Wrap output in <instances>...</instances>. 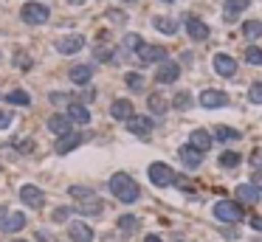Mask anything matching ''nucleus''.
Listing matches in <instances>:
<instances>
[{"label":"nucleus","instance_id":"49","mask_svg":"<svg viewBox=\"0 0 262 242\" xmlns=\"http://www.w3.org/2000/svg\"><path fill=\"white\" fill-rule=\"evenodd\" d=\"M124 3H135V0H124Z\"/></svg>","mask_w":262,"mask_h":242},{"label":"nucleus","instance_id":"21","mask_svg":"<svg viewBox=\"0 0 262 242\" xmlns=\"http://www.w3.org/2000/svg\"><path fill=\"white\" fill-rule=\"evenodd\" d=\"M79 144H82V135H76V133H68V135H62V138L56 141V152H60V155H65V152L76 149Z\"/></svg>","mask_w":262,"mask_h":242},{"label":"nucleus","instance_id":"32","mask_svg":"<svg viewBox=\"0 0 262 242\" xmlns=\"http://www.w3.org/2000/svg\"><path fill=\"white\" fill-rule=\"evenodd\" d=\"M245 62H248V65H262V48L251 45V48L245 51Z\"/></svg>","mask_w":262,"mask_h":242},{"label":"nucleus","instance_id":"38","mask_svg":"<svg viewBox=\"0 0 262 242\" xmlns=\"http://www.w3.org/2000/svg\"><path fill=\"white\" fill-rule=\"evenodd\" d=\"M12 124V113L9 110H0V130H6Z\"/></svg>","mask_w":262,"mask_h":242},{"label":"nucleus","instance_id":"20","mask_svg":"<svg viewBox=\"0 0 262 242\" xmlns=\"http://www.w3.org/2000/svg\"><path fill=\"white\" fill-rule=\"evenodd\" d=\"M189 144L195 146L197 152H206L209 146L214 144V138H212V135L206 133V130H195V133H192V138H189Z\"/></svg>","mask_w":262,"mask_h":242},{"label":"nucleus","instance_id":"50","mask_svg":"<svg viewBox=\"0 0 262 242\" xmlns=\"http://www.w3.org/2000/svg\"><path fill=\"white\" fill-rule=\"evenodd\" d=\"M164 3H172V0H164Z\"/></svg>","mask_w":262,"mask_h":242},{"label":"nucleus","instance_id":"28","mask_svg":"<svg viewBox=\"0 0 262 242\" xmlns=\"http://www.w3.org/2000/svg\"><path fill=\"white\" fill-rule=\"evenodd\" d=\"M220 166H226V169H234V166H240V155L231 149H226L223 155H220Z\"/></svg>","mask_w":262,"mask_h":242},{"label":"nucleus","instance_id":"18","mask_svg":"<svg viewBox=\"0 0 262 242\" xmlns=\"http://www.w3.org/2000/svg\"><path fill=\"white\" fill-rule=\"evenodd\" d=\"M178 155H181V161L189 166V169H197V166H200V161H203V152H197L192 144L181 146V152H178Z\"/></svg>","mask_w":262,"mask_h":242},{"label":"nucleus","instance_id":"4","mask_svg":"<svg viewBox=\"0 0 262 242\" xmlns=\"http://www.w3.org/2000/svg\"><path fill=\"white\" fill-rule=\"evenodd\" d=\"M150 180H153L155 186H169V183L175 180V172L169 169V164L155 161V164H150Z\"/></svg>","mask_w":262,"mask_h":242},{"label":"nucleus","instance_id":"30","mask_svg":"<svg viewBox=\"0 0 262 242\" xmlns=\"http://www.w3.org/2000/svg\"><path fill=\"white\" fill-rule=\"evenodd\" d=\"M6 99H9L12 104H23V107H28V104H31V96H28L25 90H12Z\"/></svg>","mask_w":262,"mask_h":242},{"label":"nucleus","instance_id":"45","mask_svg":"<svg viewBox=\"0 0 262 242\" xmlns=\"http://www.w3.org/2000/svg\"><path fill=\"white\" fill-rule=\"evenodd\" d=\"M254 186L262 192V172H256V175H254Z\"/></svg>","mask_w":262,"mask_h":242},{"label":"nucleus","instance_id":"24","mask_svg":"<svg viewBox=\"0 0 262 242\" xmlns=\"http://www.w3.org/2000/svg\"><path fill=\"white\" fill-rule=\"evenodd\" d=\"M214 138L223 141V144H228V141H240V133L234 127H226V124H220V127H214Z\"/></svg>","mask_w":262,"mask_h":242},{"label":"nucleus","instance_id":"3","mask_svg":"<svg viewBox=\"0 0 262 242\" xmlns=\"http://www.w3.org/2000/svg\"><path fill=\"white\" fill-rule=\"evenodd\" d=\"M214 217L223 220V223H240L243 220V208L237 203H231V200H220V203H214Z\"/></svg>","mask_w":262,"mask_h":242},{"label":"nucleus","instance_id":"31","mask_svg":"<svg viewBox=\"0 0 262 242\" xmlns=\"http://www.w3.org/2000/svg\"><path fill=\"white\" fill-rule=\"evenodd\" d=\"M119 228H122V234H133V231L138 228V220H135V217H130V214H127V217H122V220H119Z\"/></svg>","mask_w":262,"mask_h":242},{"label":"nucleus","instance_id":"40","mask_svg":"<svg viewBox=\"0 0 262 242\" xmlns=\"http://www.w3.org/2000/svg\"><path fill=\"white\" fill-rule=\"evenodd\" d=\"M14 65L23 68V71H28V68H31V59H28V56H17V59H14Z\"/></svg>","mask_w":262,"mask_h":242},{"label":"nucleus","instance_id":"12","mask_svg":"<svg viewBox=\"0 0 262 242\" xmlns=\"http://www.w3.org/2000/svg\"><path fill=\"white\" fill-rule=\"evenodd\" d=\"M200 104H203V107H209V110L226 107V104H228V96H226L223 90H203V93H200Z\"/></svg>","mask_w":262,"mask_h":242},{"label":"nucleus","instance_id":"39","mask_svg":"<svg viewBox=\"0 0 262 242\" xmlns=\"http://www.w3.org/2000/svg\"><path fill=\"white\" fill-rule=\"evenodd\" d=\"M172 183H175V186H181V189H186V192H189V189H192L189 177H183V175H175V180H172Z\"/></svg>","mask_w":262,"mask_h":242},{"label":"nucleus","instance_id":"23","mask_svg":"<svg viewBox=\"0 0 262 242\" xmlns=\"http://www.w3.org/2000/svg\"><path fill=\"white\" fill-rule=\"evenodd\" d=\"M237 200H243V203H256V200H259V189H256L254 183H243V186H237Z\"/></svg>","mask_w":262,"mask_h":242},{"label":"nucleus","instance_id":"29","mask_svg":"<svg viewBox=\"0 0 262 242\" xmlns=\"http://www.w3.org/2000/svg\"><path fill=\"white\" fill-rule=\"evenodd\" d=\"M76 211L79 214H102V203L93 197V200H88V203H82V206H76Z\"/></svg>","mask_w":262,"mask_h":242},{"label":"nucleus","instance_id":"5","mask_svg":"<svg viewBox=\"0 0 262 242\" xmlns=\"http://www.w3.org/2000/svg\"><path fill=\"white\" fill-rule=\"evenodd\" d=\"M85 48V37L82 34H71V37H62V40H56V51L60 54H79V51Z\"/></svg>","mask_w":262,"mask_h":242},{"label":"nucleus","instance_id":"16","mask_svg":"<svg viewBox=\"0 0 262 242\" xmlns=\"http://www.w3.org/2000/svg\"><path fill=\"white\" fill-rule=\"evenodd\" d=\"M186 34L200 43V40H206V37H209V25L203 23V20H197V17H186Z\"/></svg>","mask_w":262,"mask_h":242},{"label":"nucleus","instance_id":"41","mask_svg":"<svg viewBox=\"0 0 262 242\" xmlns=\"http://www.w3.org/2000/svg\"><path fill=\"white\" fill-rule=\"evenodd\" d=\"M96 59L107 62V59H110V51H107V48H99V51H96Z\"/></svg>","mask_w":262,"mask_h":242},{"label":"nucleus","instance_id":"34","mask_svg":"<svg viewBox=\"0 0 262 242\" xmlns=\"http://www.w3.org/2000/svg\"><path fill=\"white\" fill-rule=\"evenodd\" d=\"M71 197H85V200H93V189H85V186H71Z\"/></svg>","mask_w":262,"mask_h":242},{"label":"nucleus","instance_id":"43","mask_svg":"<svg viewBox=\"0 0 262 242\" xmlns=\"http://www.w3.org/2000/svg\"><path fill=\"white\" fill-rule=\"evenodd\" d=\"M251 228L262 231V217H254V220H251Z\"/></svg>","mask_w":262,"mask_h":242},{"label":"nucleus","instance_id":"1","mask_svg":"<svg viewBox=\"0 0 262 242\" xmlns=\"http://www.w3.org/2000/svg\"><path fill=\"white\" fill-rule=\"evenodd\" d=\"M110 192H113V197L122 200V203H135L138 200V183L130 175H124V172H116V175L110 177Z\"/></svg>","mask_w":262,"mask_h":242},{"label":"nucleus","instance_id":"22","mask_svg":"<svg viewBox=\"0 0 262 242\" xmlns=\"http://www.w3.org/2000/svg\"><path fill=\"white\" fill-rule=\"evenodd\" d=\"M245 9H248V0H226V12H223V17L231 23V20H237V14H243Z\"/></svg>","mask_w":262,"mask_h":242},{"label":"nucleus","instance_id":"48","mask_svg":"<svg viewBox=\"0 0 262 242\" xmlns=\"http://www.w3.org/2000/svg\"><path fill=\"white\" fill-rule=\"evenodd\" d=\"M12 242H25V239H12Z\"/></svg>","mask_w":262,"mask_h":242},{"label":"nucleus","instance_id":"27","mask_svg":"<svg viewBox=\"0 0 262 242\" xmlns=\"http://www.w3.org/2000/svg\"><path fill=\"white\" fill-rule=\"evenodd\" d=\"M155 28H158L161 31V34H175V31H178V23H175V20H169V17H155Z\"/></svg>","mask_w":262,"mask_h":242},{"label":"nucleus","instance_id":"36","mask_svg":"<svg viewBox=\"0 0 262 242\" xmlns=\"http://www.w3.org/2000/svg\"><path fill=\"white\" fill-rule=\"evenodd\" d=\"M248 99L254 104H262V85L256 82V85H251V90H248Z\"/></svg>","mask_w":262,"mask_h":242},{"label":"nucleus","instance_id":"46","mask_svg":"<svg viewBox=\"0 0 262 242\" xmlns=\"http://www.w3.org/2000/svg\"><path fill=\"white\" fill-rule=\"evenodd\" d=\"M17 149H31V141H17Z\"/></svg>","mask_w":262,"mask_h":242},{"label":"nucleus","instance_id":"35","mask_svg":"<svg viewBox=\"0 0 262 242\" xmlns=\"http://www.w3.org/2000/svg\"><path fill=\"white\" fill-rule=\"evenodd\" d=\"M127 85L133 87V90H144V79H141L138 73H127Z\"/></svg>","mask_w":262,"mask_h":242},{"label":"nucleus","instance_id":"2","mask_svg":"<svg viewBox=\"0 0 262 242\" xmlns=\"http://www.w3.org/2000/svg\"><path fill=\"white\" fill-rule=\"evenodd\" d=\"M20 17H23V23H28V25H43V23H48L51 12H48V6H45V3L31 0V3H25V6H23Z\"/></svg>","mask_w":262,"mask_h":242},{"label":"nucleus","instance_id":"44","mask_svg":"<svg viewBox=\"0 0 262 242\" xmlns=\"http://www.w3.org/2000/svg\"><path fill=\"white\" fill-rule=\"evenodd\" d=\"M68 217V208H60V211H54V220H65Z\"/></svg>","mask_w":262,"mask_h":242},{"label":"nucleus","instance_id":"17","mask_svg":"<svg viewBox=\"0 0 262 242\" xmlns=\"http://www.w3.org/2000/svg\"><path fill=\"white\" fill-rule=\"evenodd\" d=\"M25 225V214L23 211H12L0 217V231H20Z\"/></svg>","mask_w":262,"mask_h":242},{"label":"nucleus","instance_id":"7","mask_svg":"<svg viewBox=\"0 0 262 242\" xmlns=\"http://www.w3.org/2000/svg\"><path fill=\"white\" fill-rule=\"evenodd\" d=\"M138 59L141 62H147V65H150V62H166V48L164 45H141L138 48Z\"/></svg>","mask_w":262,"mask_h":242},{"label":"nucleus","instance_id":"11","mask_svg":"<svg viewBox=\"0 0 262 242\" xmlns=\"http://www.w3.org/2000/svg\"><path fill=\"white\" fill-rule=\"evenodd\" d=\"M110 115H113V118L116 121H130L133 118V102H130V99H116V102L110 104Z\"/></svg>","mask_w":262,"mask_h":242},{"label":"nucleus","instance_id":"10","mask_svg":"<svg viewBox=\"0 0 262 242\" xmlns=\"http://www.w3.org/2000/svg\"><path fill=\"white\" fill-rule=\"evenodd\" d=\"M178 76H181V65H178V62H161L158 73H155V82H161V85H172Z\"/></svg>","mask_w":262,"mask_h":242},{"label":"nucleus","instance_id":"42","mask_svg":"<svg viewBox=\"0 0 262 242\" xmlns=\"http://www.w3.org/2000/svg\"><path fill=\"white\" fill-rule=\"evenodd\" d=\"M51 102H56V104H60V102H68V96H65V93H51Z\"/></svg>","mask_w":262,"mask_h":242},{"label":"nucleus","instance_id":"25","mask_svg":"<svg viewBox=\"0 0 262 242\" xmlns=\"http://www.w3.org/2000/svg\"><path fill=\"white\" fill-rule=\"evenodd\" d=\"M147 104H150V110H153V113H166V110H169V102H166L164 96H161V93H153V96L147 99Z\"/></svg>","mask_w":262,"mask_h":242},{"label":"nucleus","instance_id":"8","mask_svg":"<svg viewBox=\"0 0 262 242\" xmlns=\"http://www.w3.org/2000/svg\"><path fill=\"white\" fill-rule=\"evenodd\" d=\"M20 200H23L25 206H31V208H40V206L45 203V192H43V189H37V186H31V183H28V186H23V189H20Z\"/></svg>","mask_w":262,"mask_h":242},{"label":"nucleus","instance_id":"33","mask_svg":"<svg viewBox=\"0 0 262 242\" xmlns=\"http://www.w3.org/2000/svg\"><path fill=\"white\" fill-rule=\"evenodd\" d=\"M141 45H144V40H141L138 34H127V37H124V48H130V51H138Z\"/></svg>","mask_w":262,"mask_h":242},{"label":"nucleus","instance_id":"9","mask_svg":"<svg viewBox=\"0 0 262 242\" xmlns=\"http://www.w3.org/2000/svg\"><path fill=\"white\" fill-rule=\"evenodd\" d=\"M214 71H217L220 76L231 79L234 73H237V59L228 56V54H214Z\"/></svg>","mask_w":262,"mask_h":242},{"label":"nucleus","instance_id":"14","mask_svg":"<svg viewBox=\"0 0 262 242\" xmlns=\"http://www.w3.org/2000/svg\"><path fill=\"white\" fill-rule=\"evenodd\" d=\"M65 115L73 121V124H91V110H88L85 104H79V102L68 104V113Z\"/></svg>","mask_w":262,"mask_h":242},{"label":"nucleus","instance_id":"26","mask_svg":"<svg viewBox=\"0 0 262 242\" xmlns=\"http://www.w3.org/2000/svg\"><path fill=\"white\" fill-rule=\"evenodd\" d=\"M243 34L248 37V40H259L262 37V23L259 20H248V23H243Z\"/></svg>","mask_w":262,"mask_h":242},{"label":"nucleus","instance_id":"15","mask_svg":"<svg viewBox=\"0 0 262 242\" xmlns=\"http://www.w3.org/2000/svg\"><path fill=\"white\" fill-rule=\"evenodd\" d=\"M68 234H71L73 242H93V228L88 223H71Z\"/></svg>","mask_w":262,"mask_h":242},{"label":"nucleus","instance_id":"6","mask_svg":"<svg viewBox=\"0 0 262 242\" xmlns=\"http://www.w3.org/2000/svg\"><path fill=\"white\" fill-rule=\"evenodd\" d=\"M127 130L133 135H138V138H150V133H153V118H147V115H133V118L127 121Z\"/></svg>","mask_w":262,"mask_h":242},{"label":"nucleus","instance_id":"13","mask_svg":"<svg viewBox=\"0 0 262 242\" xmlns=\"http://www.w3.org/2000/svg\"><path fill=\"white\" fill-rule=\"evenodd\" d=\"M71 124H73V121L68 118V115H62V113H54V115L48 118V130H51L54 135H60V138L71 133Z\"/></svg>","mask_w":262,"mask_h":242},{"label":"nucleus","instance_id":"19","mask_svg":"<svg viewBox=\"0 0 262 242\" xmlns=\"http://www.w3.org/2000/svg\"><path fill=\"white\" fill-rule=\"evenodd\" d=\"M68 76H71L73 85H88V82H91V76H93V68L91 65H73Z\"/></svg>","mask_w":262,"mask_h":242},{"label":"nucleus","instance_id":"47","mask_svg":"<svg viewBox=\"0 0 262 242\" xmlns=\"http://www.w3.org/2000/svg\"><path fill=\"white\" fill-rule=\"evenodd\" d=\"M144 242H161V236H155V234H150V236H147V239Z\"/></svg>","mask_w":262,"mask_h":242},{"label":"nucleus","instance_id":"37","mask_svg":"<svg viewBox=\"0 0 262 242\" xmlns=\"http://www.w3.org/2000/svg\"><path fill=\"white\" fill-rule=\"evenodd\" d=\"M172 104H175L178 110H186V107H189V93H178V96H175V102H172Z\"/></svg>","mask_w":262,"mask_h":242}]
</instances>
